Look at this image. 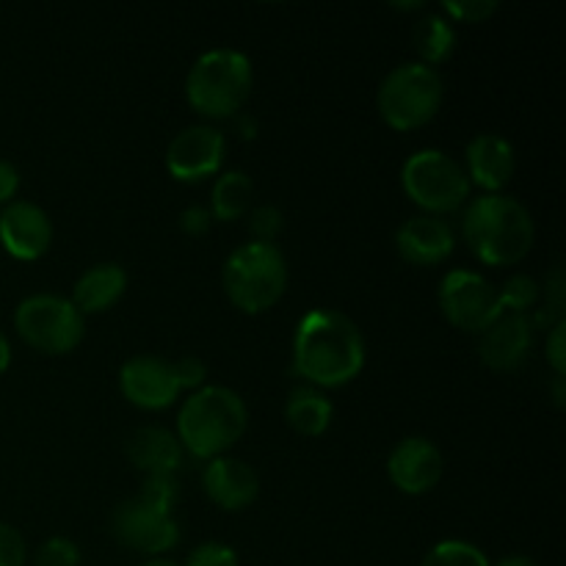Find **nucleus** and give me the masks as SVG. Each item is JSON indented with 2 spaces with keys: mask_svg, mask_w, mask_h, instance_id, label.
Masks as SVG:
<instances>
[{
  "mask_svg": "<svg viewBox=\"0 0 566 566\" xmlns=\"http://www.w3.org/2000/svg\"><path fill=\"white\" fill-rule=\"evenodd\" d=\"M501 296V307L506 313H520V315H528L531 310L536 307L542 296V287L536 285V280H531L528 274H514L509 276L503 291H497Z\"/></svg>",
  "mask_w": 566,
  "mask_h": 566,
  "instance_id": "obj_25",
  "label": "nucleus"
},
{
  "mask_svg": "<svg viewBox=\"0 0 566 566\" xmlns=\"http://www.w3.org/2000/svg\"><path fill=\"white\" fill-rule=\"evenodd\" d=\"M440 307L448 324L475 335H481L503 313L495 287L473 271L446 274V280L440 282Z\"/></svg>",
  "mask_w": 566,
  "mask_h": 566,
  "instance_id": "obj_9",
  "label": "nucleus"
},
{
  "mask_svg": "<svg viewBox=\"0 0 566 566\" xmlns=\"http://www.w3.org/2000/svg\"><path fill=\"white\" fill-rule=\"evenodd\" d=\"M119 390L133 407L149 409L158 412L175 403L180 396V385H177L175 365L166 363L160 357H133L122 365L119 370Z\"/></svg>",
  "mask_w": 566,
  "mask_h": 566,
  "instance_id": "obj_12",
  "label": "nucleus"
},
{
  "mask_svg": "<svg viewBox=\"0 0 566 566\" xmlns=\"http://www.w3.org/2000/svg\"><path fill=\"white\" fill-rule=\"evenodd\" d=\"M287 287L285 254L274 243L249 241L227 258L224 291L243 313H265L274 307Z\"/></svg>",
  "mask_w": 566,
  "mask_h": 566,
  "instance_id": "obj_5",
  "label": "nucleus"
},
{
  "mask_svg": "<svg viewBox=\"0 0 566 566\" xmlns=\"http://www.w3.org/2000/svg\"><path fill=\"white\" fill-rule=\"evenodd\" d=\"M534 348V318L520 313H506L503 310L484 332L479 340V354L486 368L492 370H517L525 365Z\"/></svg>",
  "mask_w": 566,
  "mask_h": 566,
  "instance_id": "obj_13",
  "label": "nucleus"
},
{
  "mask_svg": "<svg viewBox=\"0 0 566 566\" xmlns=\"http://www.w3.org/2000/svg\"><path fill=\"white\" fill-rule=\"evenodd\" d=\"M254 182L247 171H227L216 180L213 199H210V216L219 221H235L252 208Z\"/></svg>",
  "mask_w": 566,
  "mask_h": 566,
  "instance_id": "obj_22",
  "label": "nucleus"
},
{
  "mask_svg": "<svg viewBox=\"0 0 566 566\" xmlns=\"http://www.w3.org/2000/svg\"><path fill=\"white\" fill-rule=\"evenodd\" d=\"M210 221H213L210 210L199 208V205H191V208L182 210V216H180L182 232H186V235H191V238L205 235V232L210 230Z\"/></svg>",
  "mask_w": 566,
  "mask_h": 566,
  "instance_id": "obj_34",
  "label": "nucleus"
},
{
  "mask_svg": "<svg viewBox=\"0 0 566 566\" xmlns=\"http://www.w3.org/2000/svg\"><path fill=\"white\" fill-rule=\"evenodd\" d=\"M111 531L122 547L144 553V556H160L180 542V528H177L171 512H160L138 497L116 506Z\"/></svg>",
  "mask_w": 566,
  "mask_h": 566,
  "instance_id": "obj_10",
  "label": "nucleus"
},
{
  "mask_svg": "<svg viewBox=\"0 0 566 566\" xmlns=\"http://www.w3.org/2000/svg\"><path fill=\"white\" fill-rule=\"evenodd\" d=\"M379 114L392 130H418L429 125L442 105V77L434 66L401 64L381 81Z\"/></svg>",
  "mask_w": 566,
  "mask_h": 566,
  "instance_id": "obj_6",
  "label": "nucleus"
},
{
  "mask_svg": "<svg viewBox=\"0 0 566 566\" xmlns=\"http://www.w3.org/2000/svg\"><path fill=\"white\" fill-rule=\"evenodd\" d=\"M553 398H556V407H564V398H566V379H564V376H556V385H553Z\"/></svg>",
  "mask_w": 566,
  "mask_h": 566,
  "instance_id": "obj_38",
  "label": "nucleus"
},
{
  "mask_svg": "<svg viewBox=\"0 0 566 566\" xmlns=\"http://www.w3.org/2000/svg\"><path fill=\"white\" fill-rule=\"evenodd\" d=\"M442 11L459 22H486L497 11V3L495 0H459V3H446Z\"/></svg>",
  "mask_w": 566,
  "mask_h": 566,
  "instance_id": "obj_30",
  "label": "nucleus"
},
{
  "mask_svg": "<svg viewBox=\"0 0 566 566\" xmlns=\"http://www.w3.org/2000/svg\"><path fill=\"white\" fill-rule=\"evenodd\" d=\"M238 125H241V130H243V138H252L254 133H258V127H254L252 122H249V119H241V122H238Z\"/></svg>",
  "mask_w": 566,
  "mask_h": 566,
  "instance_id": "obj_39",
  "label": "nucleus"
},
{
  "mask_svg": "<svg viewBox=\"0 0 566 566\" xmlns=\"http://www.w3.org/2000/svg\"><path fill=\"white\" fill-rule=\"evenodd\" d=\"M462 235L486 265H514L534 247V219L517 199L486 193L464 210Z\"/></svg>",
  "mask_w": 566,
  "mask_h": 566,
  "instance_id": "obj_2",
  "label": "nucleus"
},
{
  "mask_svg": "<svg viewBox=\"0 0 566 566\" xmlns=\"http://www.w3.org/2000/svg\"><path fill=\"white\" fill-rule=\"evenodd\" d=\"M202 486L210 501L224 512H243L260 495V479L247 462L232 457L210 459L202 473Z\"/></svg>",
  "mask_w": 566,
  "mask_h": 566,
  "instance_id": "obj_16",
  "label": "nucleus"
},
{
  "mask_svg": "<svg viewBox=\"0 0 566 566\" xmlns=\"http://www.w3.org/2000/svg\"><path fill=\"white\" fill-rule=\"evenodd\" d=\"M171 365H175V376L180 390H199L205 376H208V368H205V363L199 357H182Z\"/></svg>",
  "mask_w": 566,
  "mask_h": 566,
  "instance_id": "obj_32",
  "label": "nucleus"
},
{
  "mask_svg": "<svg viewBox=\"0 0 566 566\" xmlns=\"http://www.w3.org/2000/svg\"><path fill=\"white\" fill-rule=\"evenodd\" d=\"M17 188H20V171H17L9 160H0V205H9V199L14 197Z\"/></svg>",
  "mask_w": 566,
  "mask_h": 566,
  "instance_id": "obj_35",
  "label": "nucleus"
},
{
  "mask_svg": "<svg viewBox=\"0 0 566 566\" xmlns=\"http://www.w3.org/2000/svg\"><path fill=\"white\" fill-rule=\"evenodd\" d=\"M545 348H547V359H551L556 376H564L566 374V321L553 326Z\"/></svg>",
  "mask_w": 566,
  "mask_h": 566,
  "instance_id": "obj_33",
  "label": "nucleus"
},
{
  "mask_svg": "<svg viewBox=\"0 0 566 566\" xmlns=\"http://www.w3.org/2000/svg\"><path fill=\"white\" fill-rule=\"evenodd\" d=\"M186 566H238V553L224 542H205L188 556Z\"/></svg>",
  "mask_w": 566,
  "mask_h": 566,
  "instance_id": "obj_29",
  "label": "nucleus"
},
{
  "mask_svg": "<svg viewBox=\"0 0 566 566\" xmlns=\"http://www.w3.org/2000/svg\"><path fill=\"white\" fill-rule=\"evenodd\" d=\"M415 48L420 53V64L434 66L442 64L446 59H451L453 48H457V33H453V25L440 14H429L415 25Z\"/></svg>",
  "mask_w": 566,
  "mask_h": 566,
  "instance_id": "obj_23",
  "label": "nucleus"
},
{
  "mask_svg": "<svg viewBox=\"0 0 566 566\" xmlns=\"http://www.w3.org/2000/svg\"><path fill=\"white\" fill-rule=\"evenodd\" d=\"M365 365V340L352 318L335 310H310L296 326L293 368L315 387H343Z\"/></svg>",
  "mask_w": 566,
  "mask_h": 566,
  "instance_id": "obj_1",
  "label": "nucleus"
},
{
  "mask_svg": "<svg viewBox=\"0 0 566 566\" xmlns=\"http://www.w3.org/2000/svg\"><path fill=\"white\" fill-rule=\"evenodd\" d=\"M127 459L144 475L177 473L182 464V446L171 431L160 426H144L127 440Z\"/></svg>",
  "mask_w": 566,
  "mask_h": 566,
  "instance_id": "obj_19",
  "label": "nucleus"
},
{
  "mask_svg": "<svg viewBox=\"0 0 566 566\" xmlns=\"http://www.w3.org/2000/svg\"><path fill=\"white\" fill-rule=\"evenodd\" d=\"M249 232L258 243H274V238L282 232V213L274 205H260L249 216Z\"/></svg>",
  "mask_w": 566,
  "mask_h": 566,
  "instance_id": "obj_28",
  "label": "nucleus"
},
{
  "mask_svg": "<svg viewBox=\"0 0 566 566\" xmlns=\"http://www.w3.org/2000/svg\"><path fill=\"white\" fill-rule=\"evenodd\" d=\"M401 186L407 197L431 216L453 213L470 197L468 171L440 149L415 153L401 169Z\"/></svg>",
  "mask_w": 566,
  "mask_h": 566,
  "instance_id": "obj_7",
  "label": "nucleus"
},
{
  "mask_svg": "<svg viewBox=\"0 0 566 566\" xmlns=\"http://www.w3.org/2000/svg\"><path fill=\"white\" fill-rule=\"evenodd\" d=\"M468 177L486 191H501L514 175V149L495 133H481L468 144Z\"/></svg>",
  "mask_w": 566,
  "mask_h": 566,
  "instance_id": "obj_18",
  "label": "nucleus"
},
{
  "mask_svg": "<svg viewBox=\"0 0 566 566\" xmlns=\"http://www.w3.org/2000/svg\"><path fill=\"white\" fill-rule=\"evenodd\" d=\"M25 556V539H22L20 531L0 523V566H22Z\"/></svg>",
  "mask_w": 566,
  "mask_h": 566,
  "instance_id": "obj_31",
  "label": "nucleus"
},
{
  "mask_svg": "<svg viewBox=\"0 0 566 566\" xmlns=\"http://www.w3.org/2000/svg\"><path fill=\"white\" fill-rule=\"evenodd\" d=\"M224 153V133L210 125H193L171 138L166 149V166L169 175L180 182H199L221 169Z\"/></svg>",
  "mask_w": 566,
  "mask_h": 566,
  "instance_id": "obj_11",
  "label": "nucleus"
},
{
  "mask_svg": "<svg viewBox=\"0 0 566 566\" xmlns=\"http://www.w3.org/2000/svg\"><path fill=\"white\" fill-rule=\"evenodd\" d=\"M332 418H335V409H332L329 398L315 387L293 390L287 398L285 420L296 434L321 437L332 426Z\"/></svg>",
  "mask_w": 566,
  "mask_h": 566,
  "instance_id": "obj_21",
  "label": "nucleus"
},
{
  "mask_svg": "<svg viewBox=\"0 0 566 566\" xmlns=\"http://www.w3.org/2000/svg\"><path fill=\"white\" fill-rule=\"evenodd\" d=\"M420 566H490L484 553L479 551L470 542H459V539H448L440 542L437 547H431L429 556L423 558Z\"/></svg>",
  "mask_w": 566,
  "mask_h": 566,
  "instance_id": "obj_24",
  "label": "nucleus"
},
{
  "mask_svg": "<svg viewBox=\"0 0 566 566\" xmlns=\"http://www.w3.org/2000/svg\"><path fill=\"white\" fill-rule=\"evenodd\" d=\"M495 566H536V562L528 556H506V558H501Z\"/></svg>",
  "mask_w": 566,
  "mask_h": 566,
  "instance_id": "obj_37",
  "label": "nucleus"
},
{
  "mask_svg": "<svg viewBox=\"0 0 566 566\" xmlns=\"http://www.w3.org/2000/svg\"><path fill=\"white\" fill-rule=\"evenodd\" d=\"M252 64L238 50H210L199 55L186 81V97L199 116L227 119L243 108L252 94Z\"/></svg>",
  "mask_w": 566,
  "mask_h": 566,
  "instance_id": "obj_4",
  "label": "nucleus"
},
{
  "mask_svg": "<svg viewBox=\"0 0 566 566\" xmlns=\"http://www.w3.org/2000/svg\"><path fill=\"white\" fill-rule=\"evenodd\" d=\"M396 247L407 263L426 269V265H437L451 258L457 238H453L448 221L437 219V216H415V219L401 224L396 235Z\"/></svg>",
  "mask_w": 566,
  "mask_h": 566,
  "instance_id": "obj_17",
  "label": "nucleus"
},
{
  "mask_svg": "<svg viewBox=\"0 0 566 566\" xmlns=\"http://www.w3.org/2000/svg\"><path fill=\"white\" fill-rule=\"evenodd\" d=\"M142 566H177V564L166 562V558H149V562H147V564H142Z\"/></svg>",
  "mask_w": 566,
  "mask_h": 566,
  "instance_id": "obj_40",
  "label": "nucleus"
},
{
  "mask_svg": "<svg viewBox=\"0 0 566 566\" xmlns=\"http://www.w3.org/2000/svg\"><path fill=\"white\" fill-rule=\"evenodd\" d=\"M0 243L17 260H39L53 243V224L33 202H9L0 213Z\"/></svg>",
  "mask_w": 566,
  "mask_h": 566,
  "instance_id": "obj_15",
  "label": "nucleus"
},
{
  "mask_svg": "<svg viewBox=\"0 0 566 566\" xmlns=\"http://www.w3.org/2000/svg\"><path fill=\"white\" fill-rule=\"evenodd\" d=\"M127 274L116 263H99L83 271L81 280L75 282L70 302L75 304L77 313H105L125 296Z\"/></svg>",
  "mask_w": 566,
  "mask_h": 566,
  "instance_id": "obj_20",
  "label": "nucleus"
},
{
  "mask_svg": "<svg viewBox=\"0 0 566 566\" xmlns=\"http://www.w3.org/2000/svg\"><path fill=\"white\" fill-rule=\"evenodd\" d=\"M138 501L149 503V506L160 509V512H171L177 506V497H180V481L177 473H155L144 475L142 492H138Z\"/></svg>",
  "mask_w": 566,
  "mask_h": 566,
  "instance_id": "obj_26",
  "label": "nucleus"
},
{
  "mask_svg": "<svg viewBox=\"0 0 566 566\" xmlns=\"http://www.w3.org/2000/svg\"><path fill=\"white\" fill-rule=\"evenodd\" d=\"M390 481L403 495H423L442 479V453L426 437H407L387 459Z\"/></svg>",
  "mask_w": 566,
  "mask_h": 566,
  "instance_id": "obj_14",
  "label": "nucleus"
},
{
  "mask_svg": "<svg viewBox=\"0 0 566 566\" xmlns=\"http://www.w3.org/2000/svg\"><path fill=\"white\" fill-rule=\"evenodd\" d=\"M247 403L230 387H199L180 409L177 440L197 459H219L247 431Z\"/></svg>",
  "mask_w": 566,
  "mask_h": 566,
  "instance_id": "obj_3",
  "label": "nucleus"
},
{
  "mask_svg": "<svg viewBox=\"0 0 566 566\" xmlns=\"http://www.w3.org/2000/svg\"><path fill=\"white\" fill-rule=\"evenodd\" d=\"M81 564V547L64 536H53L36 551V566H77Z\"/></svg>",
  "mask_w": 566,
  "mask_h": 566,
  "instance_id": "obj_27",
  "label": "nucleus"
},
{
  "mask_svg": "<svg viewBox=\"0 0 566 566\" xmlns=\"http://www.w3.org/2000/svg\"><path fill=\"white\" fill-rule=\"evenodd\" d=\"M9 363H11V346H9V340H6L3 332H0V376L6 374Z\"/></svg>",
  "mask_w": 566,
  "mask_h": 566,
  "instance_id": "obj_36",
  "label": "nucleus"
},
{
  "mask_svg": "<svg viewBox=\"0 0 566 566\" xmlns=\"http://www.w3.org/2000/svg\"><path fill=\"white\" fill-rule=\"evenodd\" d=\"M14 329L36 352L70 354L83 340V315L70 298L39 293L17 307Z\"/></svg>",
  "mask_w": 566,
  "mask_h": 566,
  "instance_id": "obj_8",
  "label": "nucleus"
}]
</instances>
